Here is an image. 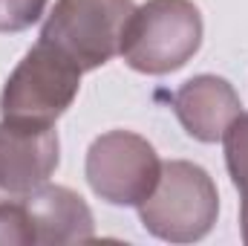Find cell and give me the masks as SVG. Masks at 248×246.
Here are the masks:
<instances>
[{
    "instance_id": "6",
    "label": "cell",
    "mask_w": 248,
    "mask_h": 246,
    "mask_svg": "<svg viewBox=\"0 0 248 246\" xmlns=\"http://www.w3.org/2000/svg\"><path fill=\"white\" fill-rule=\"evenodd\" d=\"M61 142L55 127H32L0 119V203L23 200L55 174Z\"/></svg>"
},
{
    "instance_id": "8",
    "label": "cell",
    "mask_w": 248,
    "mask_h": 246,
    "mask_svg": "<svg viewBox=\"0 0 248 246\" xmlns=\"http://www.w3.org/2000/svg\"><path fill=\"white\" fill-rule=\"evenodd\" d=\"M35 244H87L93 241V211L81 194L66 185L44 183L38 191L23 197Z\"/></svg>"
},
{
    "instance_id": "5",
    "label": "cell",
    "mask_w": 248,
    "mask_h": 246,
    "mask_svg": "<svg viewBox=\"0 0 248 246\" xmlns=\"http://www.w3.org/2000/svg\"><path fill=\"white\" fill-rule=\"evenodd\" d=\"M87 183L110 206H139L159 183L156 148L133 130H107L87 151Z\"/></svg>"
},
{
    "instance_id": "11",
    "label": "cell",
    "mask_w": 248,
    "mask_h": 246,
    "mask_svg": "<svg viewBox=\"0 0 248 246\" xmlns=\"http://www.w3.org/2000/svg\"><path fill=\"white\" fill-rule=\"evenodd\" d=\"M49 0H0V32H23L41 20Z\"/></svg>"
},
{
    "instance_id": "12",
    "label": "cell",
    "mask_w": 248,
    "mask_h": 246,
    "mask_svg": "<svg viewBox=\"0 0 248 246\" xmlns=\"http://www.w3.org/2000/svg\"><path fill=\"white\" fill-rule=\"evenodd\" d=\"M240 232H243V244L248 246V197H243L240 206Z\"/></svg>"
},
{
    "instance_id": "7",
    "label": "cell",
    "mask_w": 248,
    "mask_h": 246,
    "mask_svg": "<svg viewBox=\"0 0 248 246\" xmlns=\"http://www.w3.org/2000/svg\"><path fill=\"white\" fill-rule=\"evenodd\" d=\"M176 119L182 122L187 136L211 145L219 142L228 124L243 113V102L234 90L219 75H193L173 93L170 99Z\"/></svg>"
},
{
    "instance_id": "3",
    "label": "cell",
    "mask_w": 248,
    "mask_h": 246,
    "mask_svg": "<svg viewBox=\"0 0 248 246\" xmlns=\"http://www.w3.org/2000/svg\"><path fill=\"white\" fill-rule=\"evenodd\" d=\"M81 75V67L66 53L38 41L3 84L0 119L32 127H55L78 96Z\"/></svg>"
},
{
    "instance_id": "9",
    "label": "cell",
    "mask_w": 248,
    "mask_h": 246,
    "mask_svg": "<svg viewBox=\"0 0 248 246\" xmlns=\"http://www.w3.org/2000/svg\"><path fill=\"white\" fill-rule=\"evenodd\" d=\"M225 142V165L228 177L237 185L240 197H248V113H240L228 130L222 133Z\"/></svg>"
},
{
    "instance_id": "1",
    "label": "cell",
    "mask_w": 248,
    "mask_h": 246,
    "mask_svg": "<svg viewBox=\"0 0 248 246\" xmlns=\"http://www.w3.org/2000/svg\"><path fill=\"white\" fill-rule=\"evenodd\" d=\"M141 226L168 244L202 241L219 217V191L211 174L187 159L162 162L156 188L139 203Z\"/></svg>"
},
{
    "instance_id": "10",
    "label": "cell",
    "mask_w": 248,
    "mask_h": 246,
    "mask_svg": "<svg viewBox=\"0 0 248 246\" xmlns=\"http://www.w3.org/2000/svg\"><path fill=\"white\" fill-rule=\"evenodd\" d=\"M0 244H17V246L35 244L23 200H3L0 203Z\"/></svg>"
},
{
    "instance_id": "2",
    "label": "cell",
    "mask_w": 248,
    "mask_h": 246,
    "mask_svg": "<svg viewBox=\"0 0 248 246\" xmlns=\"http://www.w3.org/2000/svg\"><path fill=\"white\" fill-rule=\"evenodd\" d=\"M202 47V15L193 0H147L136 6L122 38L130 70L168 75L185 67Z\"/></svg>"
},
{
    "instance_id": "4",
    "label": "cell",
    "mask_w": 248,
    "mask_h": 246,
    "mask_svg": "<svg viewBox=\"0 0 248 246\" xmlns=\"http://www.w3.org/2000/svg\"><path fill=\"white\" fill-rule=\"evenodd\" d=\"M133 0H58L46 15L41 41L58 47L81 72H93L122 53Z\"/></svg>"
}]
</instances>
